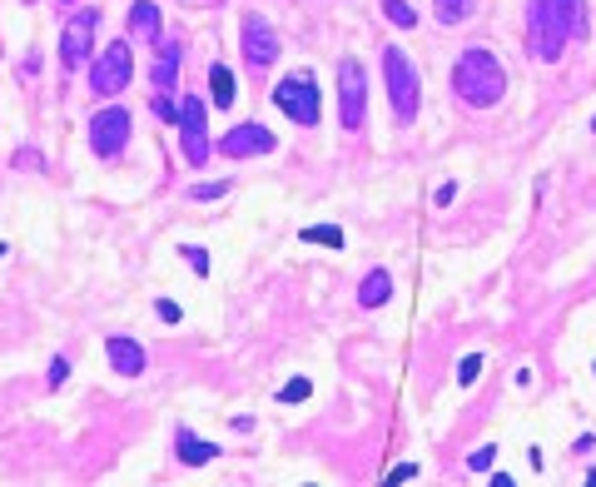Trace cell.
<instances>
[{
	"label": "cell",
	"instance_id": "ac0fdd59",
	"mask_svg": "<svg viewBox=\"0 0 596 487\" xmlns=\"http://www.w3.org/2000/svg\"><path fill=\"white\" fill-rule=\"evenodd\" d=\"M298 239H308V244H328V248H343V229H338V224H313V229H304Z\"/></svg>",
	"mask_w": 596,
	"mask_h": 487
},
{
	"label": "cell",
	"instance_id": "30bf717a",
	"mask_svg": "<svg viewBox=\"0 0 596 487\" xmlns=\"http://www.w3.org/2000/svg\"><path fill=\"white\" fill-rule=\"evenodd\" d=\"M268 149H274V135H268L264 125H238V129H228V135L219 139V155H228V159L268 155Z\"/></svg>",
	"mask_w": 596,
	"mask_h": 487
},
{
	"label": "cell",
	"instance_id": "f1b7e54d",
	"mask_svg": "<svg viewBox=\"0 0 596 487\" xmlns=\"http://www.w3.org/2000/svg\"><path fill=\"white\" fill-rule=\"evenodd\" d=\"M592 129H596V115H592Z\"/></svg>",
	"mask_w": 596,
	"mask_h": 487
},
{
	"label": "cell",
	"instance_id": "277c9868",
	"mask_svg": "<svg viewBox=\"0 0 596 487\" xmlns=\"http://www.w3.org/2000/svg\"><path fill=\"white\" fill-rule=\"evenodd\" d=\"M363 115H368V75L358 60H343L338 65V119H343V129H363Z\"/></svg>",
	"mask_w": 596,
	"mask_h": 487
},
{
	"label": "cell",
	"instance_id": "83f0119b",
	"mask_svg": "<svg viewBox=\"0 0 596 487\" xmlns=\"http://www.w3.org/2000/svg\"><path fill=\"white\" fill-rule=\"evenodd\" d=\"M219 194H224V184H199L194 189V199H219Z\"/></svg>",
	"mask_w": 596,
	"mask_h": 487
},
{
	"label": "cell",
	"instance_id": "5bb4252c",
	"mask_svg": "<svg viewBox=\"0 0 596 487\" xmlns=\"http://www.w3.org/2000/svg\"><path fill=\"white\" fill-rule=\"evenodd\" d=\"M387 298H393V278H387L383 268H373V274L363 278V288H358V304H363V308H383Z\"/></svg>",
	"mask_w": 596,
	"mask_h": 487
},
{
	"label": "cell",
	"instance_id": "9a60e30c",
	"mask_svg": "<svg viewBox=\"0 0 596 487\" xmlns=\"http://www.w3.org/2000/svg\"><path fill=\"white\" fill-rule=\"evenodd\" d=\"M179 55H184V50H179L174 40H159V55H155V85H159V89H169V85H174Z\"/></svg>",
	"mask_w": 596,
	"mask_h": 487
},
{
	"label": "cell",
	"instance_id": "d4e9b609",
	"mask_svg": "<svg viewBox=\"0 0 596 487\" xmlns=\"http://www.w3.org/2000/svg\"><path fill=\"white\" fill-rule=\"evenodd\" d=\"M65 378H70V363H65V358H55V363H50V383H65Z\"/></svg>",
	"mask_w": 596,
	"mask_h": 487
},
{
	"label": "cell",
	"instance_id": "44dd1931",
	"mask_svg": "<svg viewBox=\"0 0 596 487\" xmlns=\"http://www.w3.org/2000/svg\"><path fill=\"white\" fill-rule=\"evenodd\" d=\"M477 373H482V358H477V353H467V358H462V368H457V383H472Z\"/></svg>",
	"mask_w": 596,
	"mask_h": 487
},
{
	"label": "cell",
	"instance_id": "ba28073f",
	"mask_svg": "<svg viewBox=\"0 0 596 487\" xmlns=\"http://www.w3.org/2000/svg\"><path fill=\"white\" fill-rule=\"evenodd\" d=\"M129 75H135V65H129V45H125V40H115V45L95 60L89 85H95V95H119V89L129 85Z\"/></svg>",
	"mask_w": 596,
	"mask_h": 487
},
{
	"label": "cell",
	"instance_id": "5b68a950",
	"mask_svg": "<svg viewBox=\"0 0 596 487\" xmlns=\"http://www.w3.org/2000/svg\"><path fill=\"white\" fill-rule=\"evenodd\" d=\"M383 70H387V95H393L397 119H413L417 115V75H413V65H407V55L397 45L383 50Z\"/></svg>",
	"mask_w": 596,
	"mask_h": 487
},
{
	"label": "cell",
	"instance_id": "4fadbf2b",
	"mask_svg": "<svg viewBox=\"0 0 596 487\" xmlns=\"http://www.w3.org/2000/svg\"><path fill=\"white\" fill-rule=\"evenodd\" d=\"M174 447H179V457H184L189 467H204V463H214V457H219V443H199L189 427H179V433H174Z\"/></svg>",
	"mask_w": 596,
	"mask_h": 487
},
{
	"label": "cell",
	"instance_id": "e0dca14e",
	"mask_svg": "<svg viewBox=\"0 0 596 487\" xmlns=\"http://www.w3.org/2000/svg\"><path fill=\"white\" fill-rule=\"evenodd\" d=\"M209 89H214L219 109H228V105H234V70L214 60V65H209Z\"/></svg>",
	"mask_w": 596,
	"mask_h": 487
},
{
	"label": "cell",
	"instance_id": "8992f818",
	"mask_svg": "<svg viewBox=\"0 0 596 487\" xmlns=\"http://www.w3.org/2000/svg\"><path fill=\"white\" fill-rule=\"evenodd\" d=\"M179 135H184V159L199 169L209 159V119H204V99L199 95L179 99Z\"/></svg>",
	"mask_w": 596,
	"mask_h": 487
},
{
	"label": "cell",
	"instance_id": "3957f363",
	"mask_svg": "<svg viewBox=\"0 0 596 487\" xmlns=\"http://www.w3.org/2000/svg\"><path fill=\"white\" fill-rule=\"evenodd\" d=\"M274 105L284 109L288 119H298V125H318V85H313V75H308V70H298V75L278 80Z\"/></svg>",
	"mask_w": 596,
	"mask_h": 487
},
{
	"label": "cell",
	"instance_id": "7402d4cb",
	"mask_svg": "<svg viewBox=\"0 0 596 487\" xmlns=\"http://www.w3.org/2000/svg\"><path fill=\"white\" fill-rule=\"evenodd\" d=\"M383 6H387V15H393L397 25H417V15H413V10L403 6V0H383Z\"/></svg>",
	"mask_w": 596,
	"mask_h": 487
},
{
	"label": "cell",
	"instance_id": "484cf974",
	"mask_svg": "<svg viewBox=\"0 0 596 487\" xmlns=\"http://www.w3.org/2000/svg\"><path fill=\"white\" fill-rule=\"evenodd\" d=\"M184 258L199 268V274H209V258H204V248H184Z\"/></svg>",
	"mask_w": 596,
	"mask_h": 487
},
{
	"label": "cell",
	"instance_id": "2e32d148",
	"mask_svg": "<svg viewBox=\"0 0 596 487\" xmlns=\"http://www.w3.org/2000/svg\"><path fill=\"white\" fill-rule=\"evenodd\" d=\"M129 30H135L139 40H155L159 45V10L149 6V0H139V6L129 10Z\"/></svg>",
	"mask_w": 596,
	"mask_h": 487
},
{
	"label": "cell",
	"instance_id": "8fae6325",
	"mask_svg": "<svg viewBox=\"0 0 596 487\" xmlns=\"http://www.w3.org/2000/svg\"><path fill=\"white\" fill-rule=\"evenodd\" d=\"M244 60L248 65H274L278 60V35L268 30V20L244 15Z\"/></svg>",
	"mask_w": 596,
	"mask_h": 487
},
{
	"label": "cell",
	"instance_id": "7c38bea8",
	"mask_svg": "<svg viewBox=\"0 0 596 487\" xmlns=\"http://www.w3.org/2000/svg\"><path fill=\"white\" fill-rule=\"evenodd\" d=\"M105 353H109V363H115V373H125V378L145 373V348H139L135 338H109Z\"/></svg>",
	"mask_w": 596,
	"mask_h": 487
},
{
	"label": "cell",
	"instance_id": "52a82bcc",
	"mask_svg": "<svg viewBox=\"0 0 596 487\" xmlns=\"http://www.w3.org/2000/svg\"><path fill=\"white\" fill-rule=\"evenodd\" d=\"M125 139H129V109L109 105L89 119V145H95L99 159H115L119 149H125Z\"/></svg>",
	"mask_w": 596,
	"mask_h": 487
},
{
	"label": "cell",
	"instance_id": "4316f807",
	"mask_svg": "<svg viewBox=\"0 0 596 487\" xmlns=\"http://www.w3.org/2000/svg\"><path fill=\"white\" fill-rule=\"evenodd\" d=\"M159 318H164V324H179V304H169L164 298V304H159Z\"/></svg>",
	"mask_w": 596,
	"mask_h": 487
},
{
	"label": "cell",
	"instance_id": "ffe728a7",
	"mask_svg": "<svg viewBox=\"0 0 596 487\" xmlns=\"http://www.w3.org/2000/svg\"><path fill=\"white\" fill-rule=\"evenodd\" d=\"M278 398H284V403H304V398H308V378H294V383H284V393H278Z\"/></svg>",
	"mask_w": 596,
	"mask_h": 487
},
{
	"label": "cell",
	"instance_id": "cb8c5ba5",
	"mask_svg": "<svg viewBox=\"0 0 596 487\" xmlns=\"http://www.w3.org/2000/svg\"><path fill=\"white\" fill-rule=\"evenodd\" d=\"M492 457H497V453H492V447H477V453H472V457H467V463H472V467H477V473H482V467H492Z\"/></svg>",
	"mask_w": 596,
	"mask_h": 487
},
{
	"label": "cell",
	"instance_id": "9c48e42d",
	"mask_svg": "<svg viewBox=\"0 0 596 487\" xmlns=\"http://www.w3.org/2000/svg\"><path fill=\"white\" fill-rule=\"evenodd\" d=\"M95 30H99V10H79L75 20H70L65 30H60V60L65 65H79V60L89 55V45H95Z\"/></svg>",
	"mask_w": 596,
	"mask_h": 487
},
{
	"label": "cell",
	"instance_id": "7a4b0ae2",
	"mask_svg": "<svg viewBox=\"0 0 596 487\" xmlns=\"http://www.w3.org/2000/svg\"><path fill=\"white\" fill-rule=\"evenodd\" d=\"M453 89L467 99V105L487 109L507 95V70L492 50H462L453 65Z\"/></svg>",
	"mask_w": 596,
	"mask_h": 487
},
{
	"label": "cell",
	"instance_id": "603a6c76",
	"mask_svg": "<svg viewBox=\"0 0 596 487\" xmlns=\"http://www.w3.org/2000/svg\"><path fill=\"white\" fill-rule=\"evenodd\" d=\"M417 477V463H403V467H393V473H387V483H413Z\"/></svg>",
	"mask_w": 596,
	"mask_h": 487
},
{
	"label": "cell",
	"instance_id": "d6986e66",
	"mask_svg": "<svg viewBox=\"0 0 596 487\" xmlns=\"http://www.w3.org/2000/svg\"><path fill=\"white\" fill-rule=\"evenodd\" d=\"M467 10H472V0H437V20H443V25H453V20H462Z\"/></svg>",
	"mask_w": 596,
	"mask_h": 487
},
{
	"label": "cell",
	"instance_id": "6da1fadb",
	"mask_svg": "<svg viewBox=\"0 0 596 487\" xmlns=\"http://www.w3.org/2000/svg\"><path fill=\"white\" fill-rule=\"evenodd\" d=\"M576 20H582V0H526V50H532V60H546V65L562 60Z\"/></svg>",
	"mask_w": 596,
	"mask_h": 487
}]
</instances>
